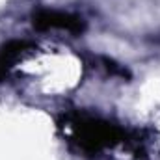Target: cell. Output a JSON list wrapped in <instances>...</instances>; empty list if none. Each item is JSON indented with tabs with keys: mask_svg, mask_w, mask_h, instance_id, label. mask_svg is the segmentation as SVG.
<instances>
[{
	"mask_svg": "<svg viewBox=\"0 0 160 160\" xmlns=\"http://www.w3.org/2000/svg\"><path fill=\"white\" fill-rule=\"evenodd\" d=\"M67 127L71 128V142L88 155H95L106 147H114L127 138L119 127L86 114H75L67 118Z\"/></svg>",
	"mask_w": 160,
	"mask_h": 160,
	"instance_id": "cell-1",
	"label": "cell"
},
{
	"mask_svg": "<svg viewBox=\"0 0 160 160\" xmlns=\"http://www.w3.org/2000/svg\"><path fill=\"white\" fill-rule=\"evenodd\" d=\"M32 26L39 32L45 30H67L71 34H82L86 32V22L84 19L75 15V13H67V11H58V9H38L32 15Z\"/></svg>",
	"mask_w": 160,
	"mask_h": 160,
	"instance_id": "cell-2",
	"label": "cell"
},
{
	"mask_svg": "<svg viewBox=\"0 0 160 160\" xmlns=\"http://www.w3.org/2000/svg\"><path fill=\"white\" fill-rule=\"evenodd\" d=\"M36 50V43L24 39H9L0 47V82L8 78L13 65L28 52Z\"/></svg>",
	"mask_w": 160,
	"mask_h": 160,
	"instance_id": "cell-3",
	"label": "cell"
},
{
	"mask_svg": "<svg viewBox=\"0 0 160 160\" xmlns=\"http://www.w3.org/2000/svg\"><path fill=\"white\" fill-rule=\"evenodd\" d=\"M102 62H104V67H106V71H108V73H112V75H118V77H123V78H128V77H130V73H128L125 67H121L119 63H116L114 60L102 58Z\"/></svg>",
	"mask_w": 160,
	"mask_h": 160,
	"instance_id": "cell-4",
	"label": "cell"
}]
</instances>
